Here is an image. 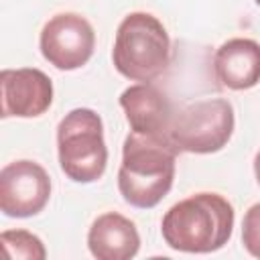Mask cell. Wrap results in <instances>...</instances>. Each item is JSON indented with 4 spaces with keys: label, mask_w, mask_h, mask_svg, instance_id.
Segmentation results:
<instances>
[{
    "label": "cell",
    "mask_w": 260,
    "mask_h": 260,
    "mask_svg": "<svg viewBox=\"0 0 260 260\" xmlns=\"http://www.w3.org/2000/svg\"><path fill=\"white\" fill-rule=\"evenodd\" d=\"M179 150L167 136L130 132L122 146L118 191L126 203L150 209L162 201L175 181Z\"/></svg>",
    "instance_id": "cell-2"
},
{
    "label": "cell",
    "mask_w": 260,
    "mask_h": 260,
    "mask_svg": "<svg viewBox=\"0 0 260 260\" xmlns=\"http://www.w3.org/2000/svg\"><path fill=\"white\" fill-rule=\"evenodd\" d=\"M254 2H256V4H258V6H260V0H254Z\"/></svg>",
    "instance_id": "cell-15"
},
{
    "label": "cell",
    "mask_w": 260,
    "mask_h": 260,
    "mask_svg": "<svg viewBox=\"0 0 260 260\" xmlns=\"http://www.w3.org/2000/svg\"><path fill=\"white\" fill-rule=\"evenodd\" d=\"M57 154L61 171L75 183L102 179L108 167L104 124L98 112L75 108L57 126Z\"/></svg>",
    "instance_id": "cell-4"
},
{
    "label": "cell",
    "mask_w": 260,
    "mask_h": 260,
    "mask_svg": "<svg viewBox=\"0 0 260 260\" xmlns=\"http://www.w3.org/2000/svg\"><path fill=\"white\" fill-rule=\"evenodd\" d=\"M120 106L130 124V132L169 138L175 110L169 95L156 85L150 81H140L126 87L120 95Z\"/></svg>",
    "instance_id": "cell-9"
},
{
    "label": "cell",
    "mask_w": 260,
    "mask_h": 260,
    "mask_svg": "<svg viewBox=\"0 0 260 260\" xmlns=\"http://www.w3.org/2000/svg\"><path fill=\"white\" fill-rule=\"evenodd\" d=\"M234 207L219 193H195L175 203L160 221L169 248L187 254H209L223 248L234 232Z\"/></svg>",
    "instance_id": "cell-1"
},
{
    "label": "cell",
    "mask_w": 260,
    "mask_h": 260,
    "mask_svg": "<svg viewBox=\"0 0 260 260\" xmlns=\"http://www.w3.org/2000/svg\"><path fill=\"white\" fill-rule=\"evenodd\" d=\"M2 118H37L53 104V81L37 67L2 69Z\"/></svg>",
    "instance_id": "cell-8"
},
{
    "label": "cell",
    "mask_w": 260,
    "mask_h": 260,
    "mask_svg": "<svg viewBox=\"0 0 260 260\" xmlns=\"http://www.w3.org/2000/svg\"><path fill=\"white\" fill-rule=\"evenodd\" d=\"M254 175H256V181H258V185H260V150H258L256 156H254Z\"/></svg>",
    "instance_id": "cell-14"
},
{
    "label": "cell",
    "mask_w": 260,
    "mask_h": 260,
    "mask_svg": "<svg viewBox=\"0 0 260 260\" xmlns=\"http://www.w3.org/2000/svg\"><path fill=\"white\" fill-rule=\"evenodd\" d=\"M43 57L59 71L83 67L95 49L91 22L77 12H59L51 16L39 37Z\"/></svg>",
    "instance_id": "cell-6"
},
{
    "label": "cell",
    "mask_w": 260,
    "mask_h": 260,
    "mask_svg": "<svg viewBox=\"0 0 260 260\" xmlns=\"http://www.w3.org/2000/svg\"><path fill=\"white\" fill-rule=\"evenodd\" d=\"M213 71L217 81L234 91H244L260 81V43L254 39H230L215 51Z\"/></svg>",
    "instance_id": "cell-11"
},
{
    "label": "cell",
    "mask_w": 260,
    "mask_h": 260,
    "mask_svg": "<svg viewBox=\"0 0 260 260\" xmlns=\"http://www.w3.org/2000/svg\"><path fill=\"white\" fill-rule=\"evenodd\" d=\"M242 244L250 256L260 258V203H254L242 219Z\"/></svg>",
    "instance_id": "cell-13"
},
{
    "label": "cell",
    "mask_w": 260,
    "mask_h": 260,
    "mask_svg": "<svg viewBox=\"0 0 260 260\" xmlns=\"http://www.w3.org/2000/svg\"><path fill=\"white\" fill-rule=\"evenodd\" d=\"M87 248L98 260H130L140 250L136 223L118 211L102 213L87 232Z\"/></svg>",
    "instance_id": "cell-10"
},
{
    "label": "cell",
    "mask_w": 260,
    "mask_h": 260,
    "mask_svg": "<svg viewBox=\"0 0 260 260\" xmlns=\"http://www.w3.org/2000/svg\"><path fill=\"white\" fill-rule=\"evenodd\" d=\"M112 61L132 81H152L171 65V39L165 24L150 12H130L116 30Z\"/></svg>",
    "instance_id": "cell-3"
},
{
    "label": "cell",
    "mask_w": 260,
    "mask_h": 260,
    "mask_svg": "<svg viewBox=\"0 0 260 260\" xmlns=\"http://www.w3.org/2000/svg\"><path fill=\"white\" fill-rule=\"evenodd\" d=\"M51 197L49 173L35 160H12L0 171V209L8 217H32Z\"/></svg>",
    "instance_id": "cell-7"
},
{
    "label": "cell",
    "mask_w": 260,
    "mask_h": 260,
    "mask_svg": "<svg viewBox=\"0 0 260 260\" xmlns=\"http://www.w3.org/2000/svg\"><path fill=\"white\" fill-rule=\"evenodd\" d=\"M234 128L236 116L228 100H199L175 112L169 140L179 152L211 154L230 142Z\"/></svg>",
    "instance_id": "cell-5"
},
{
    "label": "cell",
    "mask_w": 260,
    "mask_h": 260,
    "mask_svg": "<svg viewBox=\"0 0 260 260\" xmlns=\"http://www.w3.org/2000/svg\"><path fill=\"white\" fill-rule=\"evenodd\" d=\"M0 244L4 248L6 258L20 260H45L47 250L39 236L28 230H6L0 234Z\"/></svg>",
    "instance_id": "cell-12"
}]
</instances>
